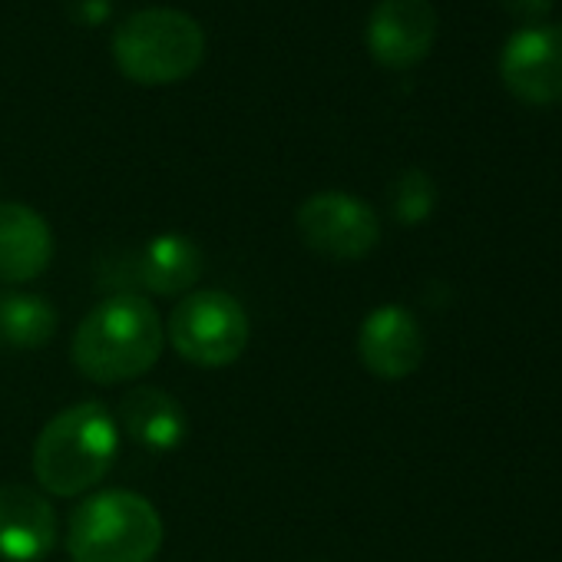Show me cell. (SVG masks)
<instances>
[{
  "label": "cell",
  "instance_id": "cell-1",
  "mask_svg": "<svg viewBox=\"0 0 562 562\" xmlns=\"http://www.w3.org/2000/svg\"><path fill=\"white\" fill-rule=\"evenodd\" d=\"M162 322L149 299L136 292L106 295L74 331L70 358L77 371L103 387L143 378L162 355Z\"/></svg>",
  "mask_w": 562,
  "mask_h": 562
},
{
  "label": "cell",
  "instance_id": "cell-13",
  "mask_svg": "<svg viewBox=\"0 0 562 562\" xmlns=\"http://www.w3.org/2000/svg\"><path fill=\"white\" fill-rule=\"evenodd\" d=\"M120 434L149 453H172L189 434L182 404L162 387H133L116 411Z\"/></svg>",
  "mask_w": 562,
  "mask_h": 562
},
{
  "label": "cell",
  "instance_id": "cell-7",
  "mask_svg": "<svg viewBox=\"0 0 562 562\" xmlns=\"http://www.w3.org/2000/svg\"><path fill=\"white\" fill-rule=\"evenodd\" d=\"M499 77L506 90L529 106L562 100V27L536 24L516 31L499 54Z\"/></svg>",
  "mask_w": 562,
  "mask_h": 562
},
{
  "label": "cell",
  "instance_id": "cell-9",
  "mask_svg": "<svg viewBox=\"0 0 562 562\" xmlns=\"http://www.w3.org/2000/svg\"><path fill=\"white\" fill-rule=\"evenodd\" d=\"M427 341L424 328L414 318V312L401 305H381L374 308L361 331H358V355L361 364L381 378V381H404L411 378L424 361Z\"/></svg>",
  "mask_w": 562,
  "mask_h": 562
},
{
  "label": "cell",
  "instance_id": "cell-10",
  "mask_svg": "<svg viewBox=\"0 0 562 562\" xmlns=\"http://www.w3.org/2000/svg\"><path fill=\"white\" fill-rule=\"evenodd\" d=\"M57 546V513L27 483H0V559L41 562Z\"/></svg>",
  "mask_w": 562,
  "mask_h": 562
},
{
  "label": "cell",
  "instance_id": "cell-6",
  "mask_svg": "<svg viewBox=\"0 0 562 562\" xmlns=\"http://www.w3.org/2000/svg\"><path fill=\"white\" fill-rule=\"evenodd\" d=\"M302 241L335 261H358L381 241V222L374 209L351 192H315L295 212Z\"/></svg>",
  "mask_w": 562,
  "mask_h": 562
},
{
  "label": "cell",
  "instance_id": "cell-4",
  "mask_svg": "<svg viewBox=\"0 0 562 562\" xmlns=\"http://www.w3.org/2000/svg\"><path fill=\"white\" fill-rule=\"evenodd\" d=\"M113 60L139 87H169L202 67L205 31L186 11L143 8L116 27Z\"/></svg>",
  "mask_w": 562,
  "mask_h": 562
},
{
  "label": "cell",
  "instance_id": "cell-11",
  "mask_svg": "<svg viewBox=\"0 0 562 562\" xmlns=\"http://www.w3.org/2000/svg\"><path fill=\"white\" fill-rule=\"evenodd\" d=\"M54 232L47 218L24 202H0V281L27 285L50 268Z\"/></svg>",
  "mask_w": 562,
  "mask_h": 562
},
{
  "label": "cell",
  "instance_id": "cell-15",
  "mask_svg": "<svg viewBox=\"0 0 562 562\" xmlns=\"http://www.w3.org/2000/svg\"><path fill=\"white\" fill-rule=\"evenodd\" d=\"M434 205H437V186H434V179L424 169L401 172V179L394 182V192H391L394 218L404 222V225H420V222L430 218Z\"/></svg>",
  "mask_w": 562,
  "mask_h": 562
},
{
  "label": "cell",
  "instance_id": "cell-2",
  "mask_svg": "<svg viewBox=\"0 0 562 562\" xmlns=\"http://www.w3.org/2000/svg\"><path fill=\"white\" fill-rule=\"evenodd\" d=\"M120 424L100 401L64 407L44 424L34 443V480L54 496H80L93 490L116 463Z\"/></svg>",
  "mask_w": 562,
  "mask_h": 562
},
{
  "label": "cell",
  "instance_id": "cell-17",
  "mask_svg": "<svg viewBox=\"0 0 562 562\" xmlns=\"http://www.w3.org/2000/svg\"><path fill=\"white\" fill-rule=\"evenodd\" d=\"M499 4L509 18L522 21L526 27H536L552 11V0H499Z\"/></svg>",
  "mask_w": 562,
  "mask_h": 562
},
{
  "label": "cell",
  "instance_id": "cell-12",
  "mask_svg": "<svg viewBox=\"0 0 562 562\" xmlns=\"http://www.w3.org/2000/svg\"><path fill=\"white\" fill-rule=\"evenodd\" d=\"M205 271V255L189 235H156L133 258V281L149 295L176 299L195 292Z\"/></svg>",
  "mask_w": 562,
  "mask_h": 562
},
{
  "label": "cell",
  "instance_id": "cell-14",
  "mask_svg": "<svg viewBox=\"0 0 562 562\" xmlns=\"http://www.w3.org/2000/svg\"><path fill=\"white\" fill-rule=\"evenodd\" d=\"M60 325L57 308L34 292H0V341L14 351H41L54 341Z\"/></svg>",
  "mask_w": 562,
  "mask_h": 562
},
{
  "label": "cell",
  "instance_id": "cell-5",
  "mask_svg": "<svg viewBox=\"0 0 562 562\" xmlns=\"http://www.w3.org/2000/svg\"><path fill=\"white\" fill-rule=\"evenodd\" d=\"M248 315L238 299L218 289L182 295L172 308L166 338L176 355L195 368H228L248 348Z\"/></svg>",
  "mask_w": 562,
  "mask_h": 562
},
{
  "label": "cell",
  "instance_id": "cell-8",
  "mask_svg": "<svg viewBox=\"0 0 562 562\" xmlns=\"http://www.w3.org/2000/svg\"><path fill=\"white\" fill-rule=\"evenodd\" d=\"M437 41V11L430 0H381L368 21V50L387 70L420 64Z\"/></svg>",
  "mask_w": 562,
  "mask_h": 562
},
{
  "label": "cell",
  "instance_id": "cell-3",
  "mask_svg": "<svg viewBox=\"0 0 562 562\" xmlns=\"http://www.w3.org/2000/svg\"><path fill=\"white\" fill-rule=\"evenodd\" d=\"M162 539L159 509L133 490L87 496L67 522V552L74 562H153Z\"/></svg>",
  "mask_w": 562,
  "mask_h": 562
},
{
  "label": "cell",
  "instance_id": "cell-16",
  "mask_svg": "<svg viewBox=\"0 0 562 562\" xmlns=\"http://www.w3.org/2000/svg\"><path fill=\"white\" fill-rule=\"evenodd\" d=\"M60 4L77 27H103L113 14V0H60Z\"/></svg>",
  "mask_w": 562,
  "mask_h": 562
}]
</instances>
